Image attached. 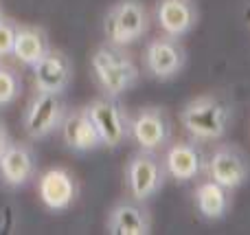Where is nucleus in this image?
<instances>
[{
  "mask_svg": "<svg viewBox=\"0 0 250 235\" xmlns=\"http://www.w3.org/2000/svg\"><path fill=\"white\" fill-rule=\"evenodd\" d=\"M90 68L101 90L108 92L110 97L123 95L138 79L134 62L121 51V46H112V44H105L92 51Z\"/></svg>",
  "mask_w": 250,
  "mask_h": 235,
  "instance_id": "obj_1",
  "label": "nucleus"
},
{
  "mask_svg": "<svg viewBox=\"0 0 250 235\" xmlns=\"http://www.w3.org/2000/svg\"><path fill=\"white\" fill-rule=\"evenodd\" d=\"M180 123L193 141H215L226 132L229 108L215 97H198L185 106Z\"/></svg>",
  "mask_w": 250,
  "mask_h": 235,
  "instance_id": "obj_2",
  "label": "nucleus"
},
{
  "mask_svg": "<svg viewBox=\"0 0 250 235\" xmlns=\"http://www.w3.org/2000/svg\"><path fill=\"white\" fill-rule=\"evenodd\" d=\"M147 31V11L141 0H119L104 16V35L112 46H127Z\"/></svg>",
  "mask_w": 250,
  "mask_h": 235,
  "instance_id": "obj_3",
  "label": "nucleus"
},
{
  "mask_svg": "<svg viewBox=\"0 0 250 235\" xmlns=\"http://www.w3.org/2000/svg\"><path fill=\"white\" fill-rule=\"evenodd\" d=\"M62 119H64V106L60 101V95L38 92L24 110V130L33 139H42L62 126Z\"/></svg>",
  "mask_w": 250,
  "mask_h": 235,
  "instance_id": "obj_4",
  "label": "nucleus"
},
{
  "mask_svg": "<svg viewBox=\"0 0 250 235\" xmlns=\"http://www.w3.org/2000/svg\"><path fill=\"white\" fill-rule=\"evenodd\" d=\"M86 112L90 117L92 126H95L101 145H105V148L121 145V141L127 136L129 128H127V121H125L121 108L117 106V101L95 99L86 106Z\"/></svg>",
  "mask_w": 250,
  "mask_h": 235,
  "instance_id": "obj_5",
  "label": "nucleus"
},
{
  "mask_svg": "<svg viewBox=\"0 0 250 235\" xmlns=\"http://www.w3.org/2000/svg\"><path fill=\"white\" fill-rule=\"evenodd\" d=\"M125 185H127L129 196L136 202L147 200L163 185V167L147 152L136 154L129 158L127 167H125Z\"/></svg>",
  "mask_w": 250,
  "mask_h": 235,
  "instance_id": "obj_6",
  "label": "nucleus"
},
{
  "mask_svg": "<svg viewBox=\"0 0 250 235\" xmlns=\"http://www.w3.org/2000/svg\"><path fill=\"white\" fill-rule=\"evenodd\" d=\"M182 64H185V53H182L180 44L176 38H154L145 48V66L154 77L169 79L176 77L180 73Z\"/></svg>",
  "mask_w": 250,
  "mask_h": 235,
  "instance_id": "obj_7",
  "label": "nucleus"
},
{
  "mask_svg": "<svg viewBox=\"0 0 250 235\" xmlns=\"http://www.w3.org/2000/svg\"><path fill=\"white\" fill-rule=\"evenodd\" d=\"M70 79V64L62 53L46 51L33 64V84L38 92L60 95L66 90Z\"/></svg>",
  "mask_w": 250,
  "mask_h": 235,
  "instance_id": "obj_8",
  "label": "nucleus"
},
{
  "mask_svg": "<svg viewBox=\"0 0 250 235\" xmlns=\"http://www.w3.org/2000/svg\"><path fill=\"white\" fill-rule=\"evenodd\" d=\"M129 136L141 145L145 152H154L160 145H165L169 136V128L165 121V114L158 108H145L127 123Z\"/></svg>",
  "mask_w": 250,
  "mask_h": 235,
  "instance_id": "obj_9",
  "label": "nucleus"
},
{
  "mask_svg": "<svg viewBox=\"0 0 250 235\" xmlns=\"http://www.w3.org/2000/svg\"><path fill=\"white\" fill-rule=\"evenodd\" d=\"M40 200L48 211H64L75 198V180L66 170L53 167L40 178Z\"/></svg>",
  "mask_w": 250,
  "mask_h": 235,
  "instance_id": "obj_10",
  "label": "nucleus"
},
{
  "mask_svg": "<svg viewBox=\"0 0 250 235\" xmlns=\"http://www.w3.org/2000/svg\"><path fill=\"white\" fill-rule=\"evenodd\" d=\"M156 20L169 38H182L189 33L195 22V7L191 0H158L156 4Z\"/></svg>",
  "mask_w": 250,
  "mask_h": 235,
  "instance_id": "obj_11",
  "label": "nucleus"
},
{
  "mask_svg": "<svg viewBox=\"0 0 250 235\" xmlns=\"http://www.w3.org/2000/svg\"><path fill=\"white\" fill-rule=\"evenodd\" d=\"M208 176L224 189H235L246 180V161L233 148H220L208 161Z\"/></svg>",
  "mask_w": 250,
  "mask_h": 235,
  "instance_id": "obj_12",
  "label": "nucleus"
},
{
  "mask_svg": "<svg viewBox=\"0 0 250 235\" xmlns=\"http://www.w3.org/2000/svg\"><path fill=\"white\" fill-rule=\"evenodd\" d=\"M33 152L22 143H9L0 154V178L9 187H20L33 176Z\"/></svg>",
  "mask_w": 250,
  "mask_h": 235,
  "instance_id": "obj_13",
  "label": "nucleus"
},
{
  "mask_svg": "<svg viewBox=\"0 0 250 235\" xmlns=\"http://www.w3.org/2000/svg\"><path fill=\"white\" fill-rule=\"evenodd\" d=\"M62 134H64L66 148L75 150V152H92L101 145L86 108L79 112H70L62 119Z\"/></svg>",
  "mask_w": 250,
  "mask_h": 235,
  "instance_id": "obj_14",
  "label": "nucleus"
},
{
  "mask_svg": "<svg viewBox=\"0 0 250 235\" xmlns=\"http://www.w3.org/2000/svg\"><path fill=\"white\" fill-rule=\"evenodd\" d=\"M165 171L173 180H191L202 171V154L193 143H173L167 150Z\"/></svg>",
  "mask_w": 250,
  "mask_h": 235,
  "instance_id": "obj_15",
  "label": "nucleus"
},
{
  "mask_svg": "<svg viewBox=\"0 0 250 235\" xmlns=\"http://www.w3.org/2000/svg\"><path fill=\"white\" fill-rule=\"evenodd\" d=\"M149 227V215L136 200L121 202L108 215V231L114 235H145Z\"/></svg>",
  "mask_w": 250,
  "mask_h": 235,
  "instance_id": "obj_16",
  "label": "nucleus"
},
{
  "mask_svg": "<svg viewBox=\"0 0 250 235\" xmlns=\"http://www.w3.org/2000/svg\"><path fill=\"white\" fill-rule=\"evenodd\" d=\"M229 189L217 185L215 180H204L195 187V209L204 220H220L229 209Z\"/></svg>",
  "mask_w": 250,
  "mask_h": 235,
  "instance_id": "obj_17",
  "label": "nucleus"
},
{
  "mask_svg": "<svg viewBox=\"0 0 250 235\" xmlns=\"http://www.w3.org/2000/svg\"><path fill=\"white\" fill-rule=\"evenodd\" d=\"M46 51H48L46 40H44V33L40 29H33V26H16L11 55L18 62H22L26 66H33Z\"/></svg>",
  "mask_w": 250,
  "mask_h": 235,
  "instance_id": "obj_18",
  "label": "nucleus"
},
{
  "mask_svg": "<svg viewBox=\"0 0 250 235\" xmlns=\"http://www.w3.org/2000/svg\"><path fill=\"white\" fill-rule=\"evenodd\" d=\"M18 95V77L9 68L0 66V108L9 106Z\"/></svg>",
  "mask_w": 250,
  "mask_h": 235,
  "instance_id": "obj_19",
  "label": "nucleus"
},
{
  "mask_svg": "<svg viewBox=\"0 0 250 235\" xmlns=\"http://www.w3.org/2000/svg\"><path fill=\"white\" fill-rule=\"evenodd\" d=\"M13 38H16V26L9 20L0 18V55H11Z\"/></svg>",
  "mask_w": 250,
  "mask_h": 235,
  "instance_id": "obj_20",
  "label": "nucleus"
},
{
  "mask_svg": "<svg viewBox=\"0 0 250 235\" xmlns=\"http://www.w3.org/2000/svg\"><path fill=\"white\" fill-rule=\"evenodd\" d=\"M7 145H9V136H7V130H4V123L0 121V154L4 152Z\"/></svg>",
  "mask_w": 250,
  "mask_h": 235,
  "instance_id": "obj_21",
  "label": "nucleus"
}]
</instances>
